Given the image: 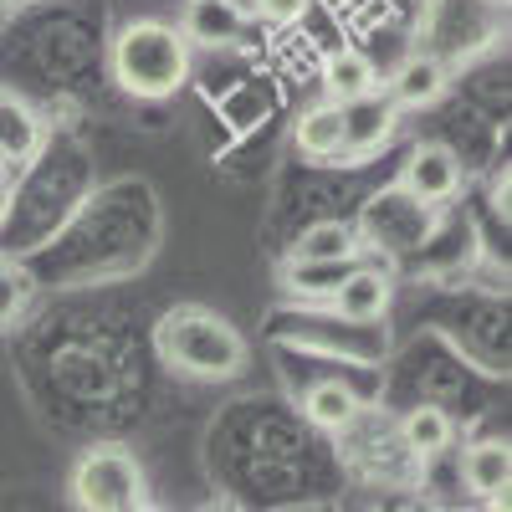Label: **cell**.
Instances as JSON below:
<instances>
[{
	"label": "cell",
	"mask_w": 512,
	"mask_h": 512,
	"mask_svg": "<svg viewBox=\"0 0 512 512\" xmlns=\"http://www.w3.org/2000/svg\"><path fill=\"white\" fill-rule=\"evenodd\" d=\"M154 344L164 364H175L180 374H195V379H226L246 364V338L205 308H175L159 323Z\"/></svg>",
	"instance_id": "1"
},
{
	"label": "cell",
	"mask_w": 512,
	"mask_h": 512,
	"mask_svg": "<svg viewBox=\"0 0 512 512\" xmlns=\"http://www.w3.org/2000/svg\"><path fill=\"white\" fill-rule=\"evenodd\" d=\"M113 72L134 98H169L190 77V41L164 21H134L113 41Z\"/></svg>",
	"instance_id": "2"
},
{
	"label": "cell",
	"mask_w": 512,
	"mask_h": 512,
	"mask_svg": "<svg viewBox=\"0 0 512 512\" xmlns=\"http://www.w3.org/2000/svg\"><path fill=\"white\" fill-rule=\"evenodd\" d=\"M72 502L82 512H134L144 507V466L123 446H93L72 466Z\"/></svg>",
	"instance_id": "3"
},
{
	"label": "cell",
	"mask_w": 512,
	"mask_h": 512,
	"mask_svg": "<svg viewBox=\"0 0 512 512\" xmlns=\"http://www.w3.org/2000/svg\"><path fill=\"white\" fill-rule=\"evenodd\" d=\"M400 190L420 205V210H436V205H451L461 195V159L446 149V144H420L410 159H405V180Z\"/></svg>",
	"instance_id": "4"
},
{
	"label": "cell",
	"mask_w": 512,
	"mask_h": 512,
	"mask_svg": "<svg viewBox=\"0 0 512 512\" xmlns=\"http://www.w3.org/2000/svg\"><path fill=\"white\" fill-rule=\"evenodd\" d=\"M390 292H395L390 267H384V262H359L344 277V287L333 292V313L349 318V323H374V318L390 313Z\"/></svg>",
	"instance_id": "5"
},
{
	"label": "cell",
	"mask_w": 512,
	"mask_h": 512,
	"mask_svg": "<svg viewBox=\"0 0 512 512\" xmlns=\"http://www.w3.org/2000/svg\"><path fill=\"white\" fill-rule=\"evenodd\" d=\"M338 113H344V159H364L395 134V103L379 98V93L338 108Z\"/></svg>",
	"instance_id": "6"
},
{
	"label": "cell",
	"mask_w": 512,
	"mask_h": 512,
	"mask_svg": "<svg viewBox=\"0 0 512 512\" xmlns=\"http://www.w3.org/2000/svg\"><path fill=\"white\" fill-rule=\"evenodd\" d=\"M323 93L333 108H349L369 93H379V67L359 52V47H338L328 62H323Z\"/></svg>",
	"instance_id": "7"
},
{
	"label": "cell",
	"mask_w": 512,
	"mask_h": 512,
	"mask_svg": "<svg viewBox=\"0 0 512 512\" xmlns=\"http://www.w3.org/2000/svg\"><path fill=\"white\" fill-rule=\"evenodd\" d=\"M446 93V67L436 62V57H405L400 67H395V77H390V98L395 108H431L436 98Z\"/></svg>",
	"instance_id": "8"
},
{
	"label": "cell",
	"mask_w": 512,
	"mask_h": 512,
	"mask_svg": "<svg viewBox=\"0 0 512 512\" xmlns=\"http://www.w3.org/2000/svg\"><path fill=\"white\" fill-rule=\"evenodd\" d=\"M246 31V16L226 0H190V16H185V41H200V47H231Z\"/></svg>",
	"instance_id": "9"
},
{
	"label": "cell",
	"mask_w": 512,
	"mask_h": 512,
	"mask_svg": "<svg viewBox=\"0 0 512 512\" xmlns=\"http://www.w3.org/2000/svg\"><path fill=\"white\" fill-rule=\"evenodd\" d=\"M461 477H466V487H472L477 497H502L507 492V482H512V451H507V441H477L472 451H466V461H461Z\"/></svg>",
	"instance_id": "10"
},
{
	"label": "cell",
	"mask_w": 512,
	"mask_h": 512,
	"mask_svg": "<svg viewBox=\"0 0 512 512\" xmlns=\"http://www.w3.org/2000/svg\"><path fill=\"white\" fill-rule=\"evenodd\" d=\"M364 246H359V231L349 221H318L297 236L292 246V262H354Z\"/></svg>",
	"instance_id": "11"
},
{
	"label": "cell",
	"mask_w": 512,
	"mask_h": 512,
	"mask_svg": "<svg viewBox=\"0 0 512 512\" xmlns=\"http://www.w3.org/2000/svg\"><path fill=\"white\" fill-rule=\"evenodd\" d=\"M303 415L318 425V431H349V425L359 420V395L338 379H318L303 395Z\"/></svg>",
	"instance_id": "12"
},
{
	"label": "cell",
	"mask_w": 512,
	"mask_h": 512,
	"mask_svg": "<svg viewBox=\"0 0 512 512\" xmlns=\"http://www.w3.org/2000/svg\"><path fill=\"white\" fill-rule=\"evenodd\" d=\"M41 149V123L36 113L11 98V93H0V164H21Z\"/></svg>",
	"instance_id": "13"
},
{
	"label": "cell",
	"mask_w": 512,
	"mask_h": 512,
	"mask_svg": "<svg viewBox=\"0 0 512 512\" xmlns=\"http://www.w3.org/2000/svg\"><path fill=\"white\" fill-rule=\"evenodd\" d=\"M297 149L308 159H344V113L333 103H318L297 118Z\"/></svg>",
	"instance_id": "14"
},
{
	"label": "cell",
	"mask_w": 512,
	"mask_h": 512,
	"mask_svg": "<svg viewBox=\"0 0 512 512\" xmlns=\"http://www.w3.org/2000/svg\"><path fill=\"white\" fill-rule=\"evenodd\" d=\"M400 436H405V451H415V456H441V451L451 446V436H456V425H451V415H446V410L420 405V410H410V415H405Z\"/></svg>",
	"instance_id": "15"
},
{
	"label": "cell",
	"mask_w": 512,
	"mask_h": 512,
	"mask_svg": "<svg viewBox=\"0 0 512 512\" xmlns=\"http://www.w3.org/2000/svg\"><path fill=\"white\" fill-rule=\"evenodd\" d=\"M359 267V256L354 262H292V292H308V297H333L338 287H344V277Z\"/></svg>",
	"instance_id": "16"
},
{
	"label": "cell",
	"mask_w": 512,
	"mask_h": 512,
	"mask_svg": "<svg viewBox=\"0 0 512 512\" xmlns=\"http://www.w3.org/2000/svg\"><path fill=\"white\" fill-rule=\"evenodd\" d=\"M26 297H31V277L11 262H0V328L26 308Z\"/></svg>",
	"instance_id": "17"
},
{
	"label": "cell",
	"mask_w": 512,
	"mask_h": 512,
	"mask_svg": "<svg viewBox=\"0 0 512 512\" xmlns=\"http://www.w3.org/2000/svg\"><path fill=\"white\" fill-rule=\"evenodd\" d=\"M303 11H308V0H256L251 6V16L267 21V26H297Z\"/></svg>",
	"instance_id": "18"
},
{
	"label": "cell",
	"mask_w": 512,
	"mask_h": 512,
	"mask_svg": "<svg viewBox=\"0 0 512 512\" xmlns=\"http://www.w3.org/2000/svg\"><path fill=\"white\" fill-rule=\"evenodd\" d=\"M226 6H236L241 16H251V6H256V0H226Z\"/></svg>",
	"instance_id": "19"
},
{
	"label": "cell",
	"mask_w": 512,
	"mask_h": 512,
	"mask_svg": "<svg viewBox=\"0 0 512 512\" xmlns=\"http://www.w3.org/2000/svg\"><path fill=\"white\" fill-rule=\"evenodd\" d=\"M134 512H159V507H149V502H144V507H134Z\"/></svg>",
	"instance_id": "20"
}]
</instances>
